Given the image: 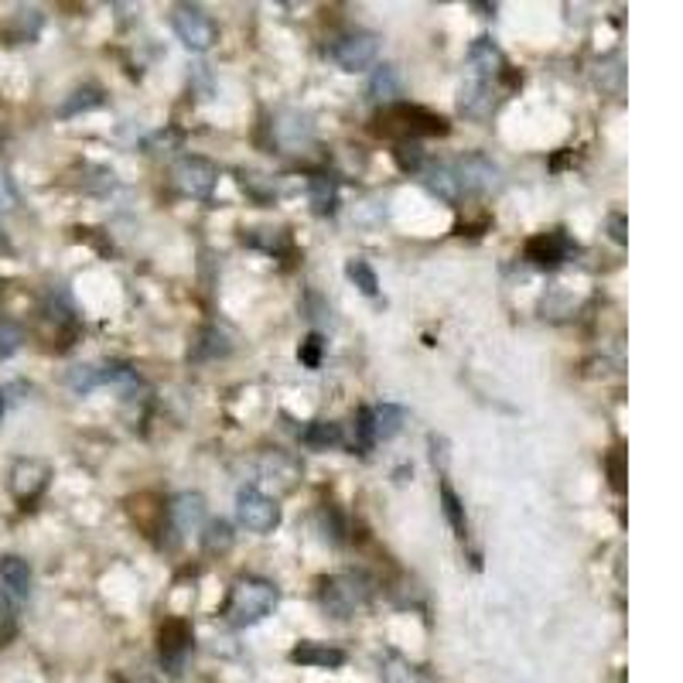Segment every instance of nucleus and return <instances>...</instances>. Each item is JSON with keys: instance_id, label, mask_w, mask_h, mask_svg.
Returning a JSON list of instances; mask_svg holds the SVG:
<instances>
[{"instance_id": "nucleus-5", "label": "nucleus", "mask_w": 683, "mask_h": 683, "mask_svg": "<svg viewBox=\"0 0 683 683\" xmlns=\"http://www.w3.org/2000/svg\"><path fill=\"white\" fill-rule=\"evenodd\" d=\"M172 28H175V35H178V41L185 45V49H192V52H208L219 38L216 21H212L202 8H192V4L175 8Z\"/></svg>"}, {"instance_id": "nucleus-33", "label": "nucleus", "mask_w": 683, "mask_h": 683, "mask_svg": "<svg viewBox=\"0 0 683 683\" xmlns=\"http://www.w3.org/2000/svg\"><path fill=\"white\" fill-rule=\"evenodd\" d=\"M321 352H325V339H321L318 332H312L308 339L301 342V349H298V359H301V366L318 369V366H321Z\"/></svg>"}, {"instance_id": "nucleus-20", "label": "nucleus", "mask_w": 683, "mask_h": 683, "mask_svg": "<svg viewBox=\"0 0 683 683\" xmlns=\"http://www.w3.org/2000/svg\"><path fill=\"white\" fill-rule=\"evenodd\" d=\"M423 188H428L431 195H438L441 202H455L461 195L458 188V178L452 172V164H438V168L428 172V178H423Z\"/></svg>"}, {"instance_id": "nucleus-28", "label": "nucleus", "mask_w": 683, "mask_h": 683, "mask_svg": "<svg viewBox=\"0 0 683 683\" xmlns=\"http://www.w3.org/2000/svg\"><path fill=\"white\" fill-rule=\"evenodd\" d=\"M97 387H103V366H76V369H68V390H73V393L86 396Z\"/></svg>"}, {"instance_id": "nucleus-10", "label": "nucleus", "mask_w": 683, "mask_h": 683, "mask_svg": "<svg viewBox=\"0 0 683 683\" xmlns=\"http://www.w3.org/2000/svg\"><path fill=\"white\" fill-rule=\"evenodd\" d=\"M571 253H578V243L564 229L540 232V237L527 243V261L536 267H560Z\"/></svg>"}, {"instance_id": "nucleus-37", "label": "nucleus", "mask_w": 683, "mask_h": 683, "mask_svg": "<svg viewBox=\"0 0 683 683\" xmlns=\"http://www.w3.org/2000/svg\"><path fill=\"white\" fill-rule=\"evenodd\" d=\"M608 226H611V240H616V243H625V232H622L625 219L619 216V212H611V216H608Z\"/></svg>"}, {"instance_id": "nucleus-3", "label": "nucleus", "mask_w": 683, "mask_h": 683, "mask_svg": "<svg viewBox=\"0 0 683 683\" xmlns=\"http://www.w3.org/2000/svg\"><path fill=\"white\" fill-rule=\"evenodd\" d=\"M318 602L332 619H352L369 602V587L356 574H332V578H321Z\"/></svg>"}, {"instance_id": "nucleus-27", "label": "nucleus", "mask_w": 683, "mask_h": 683, "mask_svg": "<svg viewBox=\"0 0 683 683\" xmlns=\"http://www.w3.org/2000/svg\"><path fill=\"white\" fill-rule=\"evenodd\" d=\"M103 106V92L100 89H92V86H83V89H76L73 97H68L65 103H62V110H59V116H76V113H86V110H100Z\"/></svg>"}, {"instance_id": "nucleus-12", "label": "nucleus", "mask_w": 683, "mask_h": 683, "mask_svg": "<svg viewBox=\"0 0 683 683\" xmlns=\"http://www.w3.org/2000/svg\"><path fill=\"white\" fill-rule=\"evenodd\" d=\"M188 649H192V629H188L181 619L164 622L161 625V659H164V667H172V673H178Z\"/></svg>"}, {"instance_id": "nucleus-9", "label": "nucleus", "mask_w": 683, "mask_h": 683, "mask_svg": "<svg viewBox=\"0 0 683 683\" xmlns=\"http://www.w3.org/2000/svg\"><path fill=\"white\" fill-rule=\"evenodd\" d=\"M49 479H52V468L45 465V461H35V458L14 461V468H11V492H14V499L28 509L41 496V492L49 489Z\"/></svg>"}, {"instance_id": "nucleus-25", "label": "nucleus", "mask_w": 683, "mask_h": 683, "mask_svg": "<svg viewBox=\"0 0 683 683\" xmlns=\"http://www.w3.org/2000/svg\"><path fill=\"white\" fill-rule=\"evenodd\" d=\"M264 476L267 479H280V489H291L294 479L301 476V468L294 458H288L284 452H270L267 461H264Z\"/></svg>"}, {"instance_id": "nucleus-31", "label": "nucleus", "mask_w": 683, "mask_h": 683, "mask_svg": "<svg viewBox=\"0 0 683 683\" xmlns=\"http://www.w3.org/2000/svg\"><path fill=\"white\" fill-rule=\"evenodd\" d=\"M372 444H376L372 407H359V414H356V447H359V455H366Z\"/></svg>"}, {"instance_id": "nucleus-30", "label": "nucleus", "mask_w": 683, "mask_h": 683, "mask_svg": "<svg viewBox=\"0 0 683 683\" xmlns=\"http://www.w3.org/2000/svg\"><path fill=\"white\" fill-rule=\"evenodd\" d=\"M393 161L400 164V172H417L420 161H423L420 140H400V144L393 148Z\"/></svg>"}, {"instance_id": "nucleus-7", "label": "nucleus", "mask_w": 683, "mask_h": 683, "mask_svg": "<svg viewBox=\"0 0 683 683\" xmlns=\"http://www.w3.org/2000/svg\"><path fill=\"white\" fill-rule=\"evenodd\" d=\"M452 172L458 178V188H465V192H479V195H489V192H496V188L503 185V172H499V164L472 151V154H465L452 164Z\"/></svg>"}, {"instance_id": "nucleus-11", "label": "nucleus", "mask_w": 683, "mask_h": 683, "mask_svg": "<svg viewBox=\"0 0 683 683\" xmlns=\"http://www.w3.org/2000/svg\"><path fill=\"white\" fill-rule=\"evenodd\" d=\"M274 137H277L280 148L298 151V148L312 144V140H315V124H312V116H304L298 110H284L277 116V124H274Z\"/></svg>"}, {"instance_id": "nucleus-21", "label": "nucleus", "mask_w": 683, "mask_h": 683, "mask_svg": "<svg viewBox=\"0 0 683 683\" xmlns=\"http://www.w3.org/2000/svg\"><path fill=\"white\" fill-rule=\"evenodd\" d=\"M308 195H312V205H315L318 216H332V212L339 208V185L328 175H315L308 181Z\"/></svg>"}, {"instance_id": "nucleus-39", "label": "nucleus", "mask_w": 683, "mask_h": 683, "mask_svg": "<svg viewBox=\"0 0 683 683\" xmlns=\"http://www.w3.org/2000/svg\"><path fill=\"white\" fill-rule=\"evenodd\" d=\"M0 246H4V237H0Z\"/></svg>"}, {"instance_id": "nucleus-18", "label": "nucleus", "mask_w": 683, "mask_h": 683, "mask_svg": "<svg viewBox=\"0 0 683 683\" xmlns=\"http://www.w3.org/2000/svg\"><path fill=\"white\" fill-rule=\"evenodd\" d=\"M468 65L476 68V79H492L503 73V52L492 38H476L472 49H468Z\"/></svg>"}, {"instance_id": "nucleus-35", "label": "nucleus", "mask_w": 683, "mask_h": 683, "mask_svg": "<svg viewBox=\"0 0 683 683\" xmlns=\"http://www.w3.org/2000/svg\"><path fill=\"white\" fill-rule=\"evenodd\" d=\"M17 202H21V195H17V188H14L11 175H8V172H0V212L17 208Z\"/></svg>"}, {"instance_id": "nucleus-38", "label": "nucleus", "mask_w": 683, "mask_h": 683, "mask_svg": "<svg viewBox=\"0 0 683 683\" xmlns=\"http://www.w3.org/2000/svg\"><path fill=\"white\" fill-rule=\"evenodd\" d=\"M4 410H8V396H4V390H0V417H4Z\"/></svg>"}, {"instance_id": "nucleus-29", "label": "nucleus", "mask_w": 683, "mask_h": 683, "mask_svg": "<svg viewBox=\"0 0 683 683\" xmlns=\"http://www.w3.org/2000/svg\"><path fill=\"white\" fill-rule=\"evenodd\" d=\"M21 345H25V328L11 318H0V359L17 356Z\"/></svg>"}, {"instance_id": "nucleus-13", "label": "nucleus", "mask_w": 683, "mask_h": 683, "mask_svg": "<svg viewBox=\"0 0 683 683\" xmlns=\"http://www.w3.org/2000/svg\"><path fill=\"white\" fill-rule=\"evenodd\" d=\"M458 110L468 116V121H485L496 110V92H492L489 79H468L461 86V97H458Z\"/></svg>"}, {"instance_id": "nucleus-24", "label": "nucleus", "mask_w": 683, "mask_h": 683, "mask_svg": "<svg viewBox=\"0 0 683 683\" xmlns=\"http://www.w3.org/2000/svg\"><path fill=\"white\" fill-rule=\"evenodd\" d=\"M441 509H444V520H447V527L455 530V536L458 540H465L468 536V520H465V506H461V499H458V492L447 485V482H441Z\"/></svg>"}, {"instance_id": "nucleus-2", "label": "nucleus", "mask_w": 683, "mask_h": 683, "mask_svg": "<svg viewBox=\"0 0 683 683\" xmlns=\"http://www.w3.org/2000/svg\"><path fill=\"white\" fill-rule=\"evenodd\" d=\"M372 130L380 137H396V144H400V140H417V137H444L447 121L441 113H431L423 106L393 103V106H383V113L376 116Z\"/></svg>"}, {"instance_id": "nucleus-14", "label": "nucleus", "mask_w": 683, "mask_h": 683, "mask_svg": "<svg viewBox=\"0 0 683 683\" xmlns=\"http://www.w3.org/2000/svg\"><path fill=\"white\" fill-rule=\"evenodd\" d=\"M0 584H4V592L14 602H25L31 595V568H28V560H21L14 554L0 557Z\"/></svg>"}, {"instance_id": "nucleus-34", "label": "nucleus", "mask_w": 683, "mask_h": 683, "mask_svg": "<svg viewBox=\"0 0 683 683\" xmlns=\"http://www.w3.org/2000/svg\"><path fill=\"white\" fill-rule=\"evenodd\" d=\"M14 619H17V602L0 587V640L14 632Z\"/></svg>"}, {"instance_id": "nucleus-6", "label": "nucleus", "mask_w": 683, "mask_h": 683, "mask_svg": "<svg viewBox=\"0 0 683 683\" xmlns=\"http://www.w3.org/2000/svg\"><path fill=\"white\" fill-rule=\"evenodd\" d=\"M172 181H175L178 192L188 195V199H208L212 188H216V181H219V168L208 157L192 154V157H181L175 164Z\"/></svg>"}, {"instance_id": "nucleus-36", "label": "nucleus", "mask_w": 683, "mask_h": 683, "mask_svg": "<svg viewBox=\"0 0 683 683\" xmlns=\"http://www.w3.org/2000/svg\"><path fill=\"white\" fill-rule=\"evenodd\" d=\"M608 476H611V489L616 492H625V482H622V455H608Z\"/></svg>"}, {"instance_id": "nucleus-32", "label": "nucleus", "mask_w": 683, "mask_h": 683, "mask_svg": "<svg viewBox=\"0 0 683 683\" xmlns=\"http://www.w3.org/2000/svg\"><path fill=\"white\" fill-rule=\"evenodd\" d=\"M229 547H232V530H229V523H223V520L208 523L205 527V551L216 554V551H229Z\"/></svg>"}, {"instance_id": "nucleus-8", "label": "nucleus", "mask_w": 683, "mask_h": 683, "mask_svg": "<svg viewBox=\"0 0 683 683\" xmlns=\"http://www.w3.org/2000/svg\"><path fill=\"white\" fill-rule=\"evenodd\" d=\"M237 516H240V523L250 530V533H274L280 527V506L264 496L261 489H240V496H237Z\"/></svg>"}, {"instance_id": "nucleus-19", "label": "nucleus", "mask_w": 683, "mask_h": 683, "mask_svg": "<svg viewBox=\"0 0 683 683\" xmlns=\"http://www.w3.org/2000/svg\"><path fill=\"white\" fill-rule=\"evenodd\" d=\"M342 441H345L342 423L336 420H312L308 428L301 431V444L315 447V452H328V447H339Z\"/></svg>"}, {"instance_id": "nucleus-17", "label": "nucleus", "mask_w": 683, "mask_h": 683, "mask_svg": "<svg viewBox=\"0 0 683 683\" xmlns=\"http://www.w3.org/2000/svg\"><path fill=\"white\" fill-rule=\"evenodd\" d=\"M294 663L301 667H321V670H336L345 663V649L339 646H328V643H301L294 653H291Z\"/></svg>"}, {"instance_id": "nucleus-1", "label": "nucleus", "mask_w": 683, "mask_h": 683, "mask_svg": "<svg viewBox=\"0 0 683 683\" xmlns=\"http://www.w3.org/2000/svg\"><path fill=\"white\" fill-rule=\"evenodd\" d=\"M277 602H280V592H277L274 581L246 574V578H240L237 584H232L229 602H226V619L237 629L256 625V622H264L270 616V611L277 608Z\"/></svg>"}, {"instance_id": "nucleus-16", "label": "nucleus", "mask_w": 683, "mask_h": 683, "mask_svg": "<svg viewBox=\"0 0 683 683\" xmlns=\"http://www.w3.org/2000/svg\"><path fill=\"white\" fill-rule=\"evenodd\" d=\"M172 523L181 533H195L205 523V499L199 492H181V496L172 503Z\"/></svg>"}, {"instance_id": "nucleus-22", "label": "nucleus", "mask_w": 683, "mask_h": 683, "mask_svg": "<svg viewBox=\"0 0 683 683\" xmlns=\"http://www.w3.org/2000/svg\"><path fill=\"white\" fill-rule=\"evenodd\" d=\"M407 420V410L396 407V404H383V407H372V428H376V441H390L400 434Z\"/></svg>"}, {"instance_id": "nucleus-23", "label": "nucleus", "mask_w": 683, "mask_h": 683, "mask_svg": "<svg viewBox=\"0 0 683 683\" xmlns=\"http://www.w3.org/2000/svg\"><path fill=\"white\" fill-rule=\"evenodd\" d=\"M229 336L219 332V328H202L199 342L192 345V359H219V356H229Z\"/></svg>"}, {"instance_id": "nucleus-4", "label": "nucleus", "mask_w": 683, "mask_h": 683, "mask_svg": "<svg viewBox=\"0 0 683 683\" xmlns=\"http://www.w3.org/2000/svg\"><path fill=\"white\" fill-rule=\"evenodd\" d=\"M328 59H332L342 73H366V68L380 59V38L369 31L342 35L328 45Z\"/></svg>"}, {"instance_id": "nucleus-15", "label": "nucleus", "mask_w": 683, "mask_h": 683, "mask_svg": "<svg viewBox=\"0 0 683 683\" xmlns=\"http://www.w3.org/2000/svg\"><path fill=\"white\" fill-rule=\"evenodd\" d=\"M400 97H404V76H400V68L380 65L369 79V100L393 106V103H400Z\"/></svg>"}, {"instance_id": "nucleus-26", "label": "nucleus", "mask_w": 683, "mask_h": 683, "mask_svg": "<svg viewBox=\"0 0 683 683\" xmlns=\"http://www.w3.org/2000/svg\"><path fill=\"white\" fill-rule=\"evenodd\" d=\"M345 274H349V280H352V284H356L366 298H376V294H380V277H376V270L363 261V256H352V261L345 264Z\"/></svg>"}]
</instances>
